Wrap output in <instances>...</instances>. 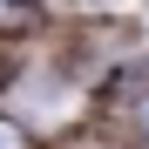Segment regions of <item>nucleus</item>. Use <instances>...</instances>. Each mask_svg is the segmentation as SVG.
<instances>
[{
    "label": "nucleus",
    "instance_id": "1",
    "mask_svg": "<svg viewBox=\"0 0 149 149\" xmlns=\"http://www.w3.org/2000/svg\"><path fill=\"white\" fill-rule=\"evenodd\" d=\"M0 149H20V129H14V122H0Z\"/></svg>",
    "mask_w": 149,
    "mask_h": 149
}]
</instances>
